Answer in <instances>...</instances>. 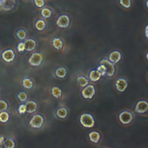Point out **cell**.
Masks as SVG:
<instances>
[{
  "label": "cell",
  "mask_w": 148,
  "mask_h": 148,
  "mask_svg": "<svg viewBox=\"0 0 148 148\" xmlns=\"http://www.w3.org/2000/svg\"><path fill=\"white\" fill-rule=\"evenodd\" d=\"M42 57L39 53L35 52L32 54L28 59V62L32 66H39L42 61Z\"/></svg>",
  "instance_id": "5"
},
{
  "label": "cell",
  "mask_w": 148,
  "mask_h": 148,
  "mask_svg": "<svg viewBox=\"0 0 148 148\" xmlns=\"http://www.w3.org/2000/svg\"><path fill=\"white\" fill-rule=\"evenodd\" d=\"M14 53L12 49H7L2 54V58L6 62H11L14 58Z\"/></svg>",
  "instance_id": "10"
},
{
  "label": "cell",
  "mask_w": 148,
  "mask_h": 148,
  "mask_svg": "<svg viewBox=\"0 0 148 148\" xmlns=\"http://www.w3.org/2000/svg\"><path fill=\"white\" fill-rule=\"evenodd\" d=\"M100 65H103L105 66L106 74L109 76H112L115 72V68L113 64L106 59H103L99 62Z\"/></svg>",
  "instance_id": "3"
},
{
  "label": "cell",
  "mask_w": 148,
  "mask_h": 148,
  "mask_svg": "<svg viewBox=\"0 0 148 148\" xmlns=\"http://www.w3.org/2000/svg\"><path fill=\"white\" fill-rule=\"evenodd\" d=\"M56 114L58 117L61 119H64L66 117V116L68 114V111L65 108H61L57 110Z\"/></svg>",
  "instance_id": "19"
},
{
  "label": "cell",
  "mask_w": 148,
  "mask_h": 148,
  "mask_svg": "<svg viewBox=\"0 0 148 148\" xmlns=\"http://www.w3.org/2000/svg\"><path fill=\"white\" fill-rule=\"evenodd\" d=\"M97 70L100 72V73L102 76H104L106 74L105 68L103 65H100L99 66H98Z\"/></svg>",
  "instance_id": "32"
},
{
  "label": "cell",
  "mask_w": 148,
  "mask_h": 148,
  "mask_svg": "<svg viewBox=\"0 0 148 148\" xmlns=\"http://www.w3.org/2000/svg\"><path fill=\"white\" fill-rule=\"evenodd\" d=\"M4 147L6 148H13L15 146V143L12 138H7L3 141Z\"/></svg>",
  "instance_id": "20"
},
{
  "label": "cell",
  "mask_w": 148,
  "mask_h": 148,
  "mask_svg": "<svg viewBox=\"0 0 148 148\" xmlns=\"http://www.w3.org/2000/svg\"><path fill=\"white\" fill-rule=\"evenodd\" d=\"M34 4L38 8H42L45 5V2L44 0H34Z\"/></svg>",
  "instance_id": "31"
},
{
  "label": "cell",
  "mask_w": 148,
  "mask_h": 148,
  "mask_svg": "<svg viewBox=\"0 0 148 148\" xmlns=\"http://www.w3.org/2000/svg\"><path fill=\"white\" fill-rule=\"evenodd\" d=\"M121 54L118 51H113L109 55V60L113 63H117L121 59Z\"/></svg>",
  "instance_id": "14"
},
{
  "label": "cell",
  "mask_w": 148,
  "mask_h": 148,
  "mask_svg": "<svg viewBox=\"0 0 148 148\" xmlns=\"http://www.w3.org/2000/svg\"><path fill=\"white\" fill-rule=\"evenodd\" d=\"M95 92L94 87L92 85H88L82 90V94L84 98L91 99L94 95Z\"/></svg>",
  "instance_id": "8"
},
{
  "label": "cell",
  "mask_w": 148,
  "mask_h": 148,
  "mask_svg": "<svg viewBox=\"0 0 148 148\" xmlns=\"http://www.w3.org/2000/svg\"><path fill=\"white\" fill-rule=\"evenodd\" d=\"M120 5L125 8H129L131 5V0H119Z\"/></svg>",
  "instance_id": "29"
},
{
  "label": "cell",
  "mask_w": 148,
  "mask_h": 148,
  "mask_svg": "<svg viewBox=\"0 0 148 148\" xmlns=\"http://www.w3.org/2000/svg\"><path fill=\"white\" fill-rule=\"evenodd\" d=\"M53 46H54V48L56 49H60L62 48V45H63V42L62 40L58 38H56L53 39L52 41Z\"/></svg>",
  "instance_id": "17"
},
{
  "label": "cell",
  "mask_w": 148,
  "mask_h": 148,
  "mask_svg": "<svg viewBox=\"0 0 148 148\" xmlns=\"http://www.w3.org/2000/svg\"><path fill=\"white\" fill-rule=\"evenodd\" d=\"M147 3H148V0H146V8H148V5H147Z\"/></svg>",
  "instance_id": "36"
},
{
  "label": "cell",
  "mask_w": 148,
  "mask_h": 148,
  "mask_svg": "<svg viewBox=\"0 0 148 148\" xmlns=\"http://www.w3.org/2000/svg\"><path fill=\"white\" fill-rule=\"evenodd\" d=\"M77 82L78 83V84L82 87H84L85 86H86L88 84V80L83 76H80L77 77Z\"/></svg>",
  "instance_id": "21"
},
{
  "label": "cell",
  "mask_w": 148,
  "mask_h": 148,
  "mask_svg": "<svg viewBox=\"0 0 148 148\" xmlns=\"http://www.w3.org/2000/svg\"><path fill=\"white\" fill-rule=\"evenodd\" d=\"M146 59H147V53H146Z\"/></svg>",
  "instance_id": "37"
},
{
  "label": "cell",
  "mask_w": 148,
  "mask_h": 148,
  "mask_svg": "<svg viewBox=\"0 0 148 148\" xmlns=\"http://www.w3.org/2000/svg\"><path fill=\"white\" fill-rule=\"evenodd\" d=\"M101 75L98 70H92L90 72L89 77L92 82H97L99 80Z\"/></svg>",
  "instance_id": "15"
},
{
  "label": "cell",
  "mask_w": 148,
  "mask_h": 148,
  "mask_svg": "<svg viewBox=\"0 0 148 148\" xmlns=\"http://www.w3.org/2000/svg\"><path fill=\"white\" fill-rule=\"evenodd\" d=\"M8 107L7 102L2 99H0V112L2 111H5Z\"/></svg>",
  "instance_id": "30"
},
{
  "label": "cell",
  "mask_w": 148,
  "mask_h": 148,
  "mask_svg": "<svg viewBox=\"0 0 148 148\" xmlns=\"http://www.w3.org/2000/svg\"><path fill=\"white\" fill-rule=\"evenodd\" d=\"M25 50L30 51L33 50L36 47V42L32 39H28L25 40Z\"/></svg>",
  "instance_id": "12"
},
{
  "label": "cell",
  "mask_w": 148,
  "mask_h": 148,
  "mask_svg": "<svg viewBox=\"0 0 148 148\" xmlns=\"http://www.w3.org/2000/svg\"><path fill=\"white\" fill-rule=\"evenodd\" d=\"M17 98L21 102H25L27 99V94L24 91H21L17 94Z\"/></svg>",
  "instance_id": "28"
},
{
  "label": "cell",
  "mask_w": 148,
  "mask_h": 148,
  "mask_svg": "<svg viewBox=\"0 0 148 148\" xmlns=\"http://www.w3.org/2000/svg\"><path fill=\"white\" fill-rule=\"evenodd\" d=\"M147 28H148V25H147L146 26V28H145V35H146V38H147Z\"/></svg>",
  "instance_id": "35"
},
{
  "label": "cell",
  "mask_w": 148,
  "mask_h": 148,
  "mask_svg": "<svg viewBox=\"0 0 148 148\" xmlns=\"http://www.w3.org/2000/svg\"><path fill=\"white\" fill-rule=\"evenodd\" d=\"M26 1H28V0H26Z\"/></svg>",
  "instance_id": "38"
},
{
  "label": "cell",
  "mask_w": 148,
  "mask_h": 148,
  "mask_svg": "<svg viewBox=\"0 0 148 148\" xmlns=\"http://www.w3.org/2000/svg\"><path fill=\"white\" fill-rule=\"evenodd\" d=\"M26 106V112L29 113H34L36 111L37 109V105L35 102L32 101H29L26 102L25 104Z\"/></svg>",
  "instance_id": "13"
},
{
  "label": "cell",
  "mask_w": 148,
  "mask_h": 148,
  "mask_svg": "<svg viewBox=\"0 0 148 148\" xmlns=\"http://www.w3.org/2000/svg\"><path fill=\"white\" fill-rule=\"evenodd\" d=\"M16 0H0V11L10 12L16 8Z\"/></svg>",
  "instance_id": "1"
},
{
  "label": "cell",
  "mask_w": 148,
  "mask_h": 148,
  "mask_svg": "<svg viewBox=\"0 0 148 148\" xmlns=\"http://www.w3.org/2000/svg\"><path fill=\"white\" fill-rule=\"evenodd\" d=\"M148 109V103L146 101H139L135 106V111L139 113H143Z\"/></svg>",
  "instance_id": "9"
},
{
  "label": "cell",
  "mask_w": 148,
  "mask_h": 148,
  "mask_svg": "<svg viewBox=\"0 0 148 148\" xmlns=\"http://www.w3.org/2000/svg\"><path fill=\"white\" fill-rule=\"evenodd\" d=\"M16 34L20 40H24L27 37V32L24 29H19L17 31Z\"/></svg>",
  "instance_id": "23"
},
{
  "label": "cell",
  "mask_w": 148,
  "mask_h": 148,
  "mask_svg": "<svg viewBox=\"0 0 148 148\" xmlns=\"http://www.w3.org/2000/svg\"><path fill=\"white\" fill-rule=\"evenodd\" d=\"M9 119V115L8 112L2 111L0 112V121L2 123H6Z\"/></svg>",
  "instance_id": "25"
},
{
  "label": "cell",
  "mask_w": 148,
  "mask_h": 148,
  "mask_svg": "<svg viewBox=\"0 0 148 148\" xmlns=\"http://www.w3.org/2000/svg\"><path fill=\"white\" fill-rule=\"evenodd\" d=\"M44 122L43 117L40 114H35L29 121L30 125L33 128H40Z\"/></svg>",
  "instance_id": "4"
},
{
  "label": "cell",
  "mask_w": 148,
  "mask_h": 148,
  "mask_svg": "<svg viewBox=\"0 0 148 148\" xmlns=\"http://www.w3.org/2000/svg\"><path fill=\"white\" fill-rule=\"evenodd\" d=\"M89 138L91 141L94 143H97L100 139V135L97 131H92L89 134Z\"/></svg>",
  "instance_id": "16"
},
{
  "label": "cell",
  "mask_w": 148,
  "mask_h": 148,
  "mask_svg": "<svg viewBox=\"0 0 148 148\" xmlns=\"http://www.w3.org/2000/svg\"><path fill=\"white\" fill-rule=\"evenodd\" d=\"M51 94L54 97L58 98L61 95V90L57 87H54L51 88Z\"/></svg>",
  "instance_id": "27"
},
{
  "label": "cell",
  "mask_w": 148,
  "mask_h": 148,
  "mask_svg": "<svg viewBox=\"0 0 148 148\" xmlns=\"http://www.w3.org/2000/svg\"><path fill=\"white\" fill-rule=\"evenodd\" d=\"M69 23H70L69 17L66 14H62L60 16L56 21L57 25L59 27L62 28L68 27L69 25Z\"/></svg>",
  "instance_id": "6"
},
{
  "label": "cell",
  "mask_w": 148,
  "mask_h": 148,
  "mask_svg": "<svg viewBox=\"0 0 148 148\" xmlns=\"http://www.w3.org/2000/svg\"><path fill=\"white\" fill-rule=\"evenodd\" d=\"M23 85L24 87L27 89H30L33 86V83L31 79L28 78H25L23 80Z\"/></svg>",
  "instance_id": "26"
},
{
  "label": "cell",
  "mask_w": 148,
  "mask_h": 148,
  "mask_svg": "<svg viewBox=\"0 0 148 148\" xmlns=\"http://www.w3.org/2000/svg\"><path fill=\"white\" fill-rule=\"evenodd\" d=\"M66 71L64 68H58L56 71V75L60 78H64L66 76Z\"/></svg>",
  "instance_id": "24"
},
{
  "label": "cell",
  "mask_w": 148,
  "mask_h": 148,
  "mask_svg": "<svg viewBox=\"0 0 148 148\" xmlns=\"http://www.w3.org/2000/svg\"><path fill=\"white\" fill-rule=\"evenodd\" d=\"M18 111L20 113L23 114L26 112V106L25 104H21L19 106L18 108Z\"/></svg>",
  "instance_id": "34"
},
{
  "label": "cell",
  "mask_w": 148,
  "mask_h": 148,
  "mask_svg": "<svg viewBox=\"0 0 148 148\" xmlns=\"http://www.w3.org/2000/svg\"><path fill=\"white\" fill-rule=\"evenodd\" d=\"M51 14H52V12L49 8H43L41 10V15L43 17L45 18L50 17Z\"/></svg>",
  "instance_id": "22"
},
{
  "label": "cell",
  "mask_w": 148,
  "mask_h": 148,
  "mask_svg": "<svg viewBox=\"0 0 148 148\" xmlns=\"http://www.w3.org/2000/svg\"><path fill=\"white\" fill-rule=\"evenodd\" d=\"M133 119V116L131 113L128 111H123L119 114V120L124 124H129Z\"/></svg>",
  "instance_id": "7"
},
{
  "label": "cell",
  "mask_w": 148,
  "mask_h": 148,
  "mask_svg": "<svg viewBox=\"0 0 148 148\" xmlns=\"http://www.w3.org/2000/svg\"><path fill=\"white\" fill-rule=\"evenodd\" d=\"M127 87V82L125 79L123 78H120L116 82V89L120 92H123Z\"/></svg>",
  "instance_id": "11"
},
{
  "label": "cell",
  "mask_w": 148,
  "mask_h": 148,
  "mask_svg": "<svg viewBox=\"0 0 148 148\" xmlns=\"http://www.w3.org/2000/svg\"><path fill=\"white\" fill-rule=\"evenodd\" d=\"M46 27V23L43 20H38L35 23V28L38 31H42Z\"/></svg>",
  "instance_id": "18"
},
{
  "label": "cell",
  "mask_w": 148,
  "mask_h": 148,
  "mask_svg": "<svg viewBox=\"0 0 148 148\" xmlns=\"http://www.w3.org/2000/svg\"><path fill=\"white\" fill-rule=\"evenodd\" d=\"M80 123L83 126L86 128L92 127L94 125V120L93 117L88 113H84L80 116Z\"/></svg>",
  "instance_id": "2"
},
{
  "label": "cell",
  "mask_w": 148,
  "mask_h": 148,
  "mask_svg": "<svg viewBox=\"0 0 148 148\" xmlns=\"http://www.w3.org/2000/svg\"><path fill=\"white\" fill-rule=\"evenodd\" d=\"M17 49L18 51L21 52L25 50V44L24 42H20L18 44L17 46Z\"/></svg>",
  "instance_id": "33"
}]
</instances>
